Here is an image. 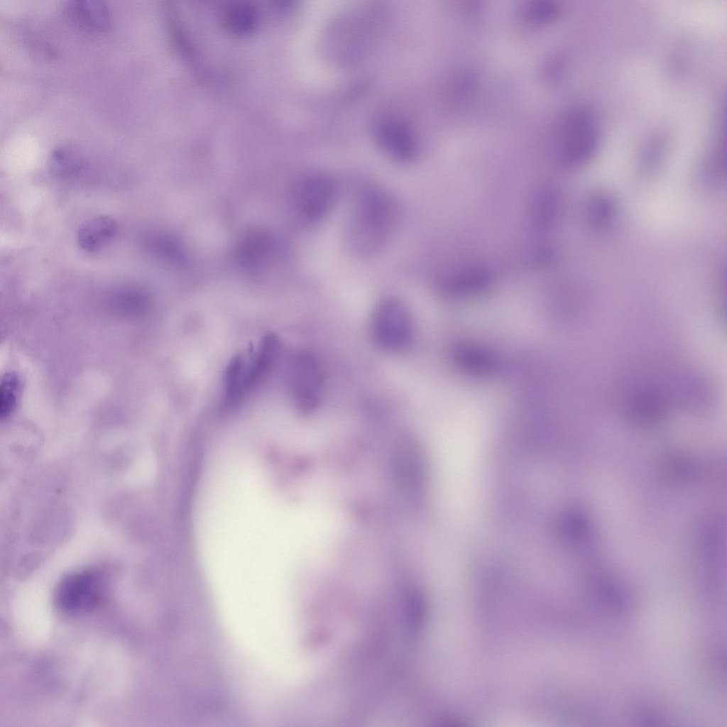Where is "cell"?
Masks as SVG:
<instances>
[{
	"label": "cell",
	"mask_w": 727,
	"mask_h": 727,
	"mask_svg": "<svg viewBox=\"0 0 727 727\" xmlns=\"http://www.w3.org/2000/svg\"><path fill=\"white\" fill-rule=\"evenodd\" d=\"M250 359L244 355L237 356L232 359L226 368L224 396V404L226 408H235L251 389Z\"/></svg>",
	"instance_id": "10"
},
{
	"label": "cell",
	"mask_w": 727,
	"mask_h": 727,
	"mask_svg": "<svg viewBox=\"0 0 727 727\" xmlns=\"http://www.w3.org/2000/svg\"><path fill=\"white\" fill-rule=\"evenodd\" d=\"M558 6L550 1H537L530 4L525 11V16L532 22H546L553 19L558 13Z\"/></svg>",
	"instance_id": "17"
},
{
	"label": "cell",
	"mask_w": 727,
	"mask_h": 727,
	"mask_svg": "<svg viewBox=\"0 0 727 727\" xmlns=\"http://www.w3.org/2000/svg\"><path fill=\"white\" fill-rule=\"evenodd\" d=\"M116 231L117 224L111 217L97 216L84 222L79 227L77 243L86 251H98L109 244Z\"/></svg>",
	"instance_id": "11"
},
{
	"label": "cell",
	"mask_w": 727,
	"mask_h": 727,
	"mask_svg": "<svg viewBox=\"0 0 727 727\" xmlns=\"http://www.w3.org/2000/svg\"><path fill=\"white\" fill-rule=\"evenodd\" d=\"M333 180L321 173L304 177L297 184L295 202L299 213L309 223H317L329 212L336 197Z\"/></svg>",
	"instance_id": "7"
},
{
	"label": "cell",
	"mask_w": 727,
	"mask_h": 727,
	"mask_svg": "<svg viewBox=\"0 0 727 727\" xmlns=\"http://www.w3.org/2000/svg\"><path fill=\"white\" fill-rule=\"evenodd\" d=\"M84 165V157L80 149L72 145L58 146L51 153L48 169L58 179H67L78 174Z\"/></svg>",
	"instance_id": "13"
},
{
	"label": "cell",
	"mask_w": 727,
	"mask_h": 727,
	"mask_svg": "<svg viewBox=\"0 0 727 727\" xmlns=\"http://www.w3.org/2000/svg\"><path fill=\"white\" fill-rule=\"evenodd\" d=\"M105 581L96 570L74 572L58 584L55 595L57 608L63 613L76 616L85 613L102 601Z\"/></svg>",
	"instance_id": "5"
},
{
	"label": "cell",
	"mask_w": 727,
	"mask_h": 727,
	"mask_svg": "<svg viewBox=\"0 0 727 727\" xmlns=\"http://www.w3.org/2000/svg\"><path fill=\"white\" fill-rule=\"evenodd\" d=\"M488 272L482 269H469L459 272L447 280V285L452 289L474 288L483 285L488 280Z\"/></svg>",
	"instance_id": "16"
},
{
	"label": "cell",
	"mask_w": 727,
	"mask_h": 727,
	"mask_svg": "<svg viewBox=\"0 0 727 727\" xmlns=\"http://www.w3.org/2000/svg\"><path fill=\"white\" fill-rule=\"evenodd\" d=\"M67 11L72 21L87 30L102 31L110 23L109 10L102 1L77 0L68 6Z\"/></svg>",
	"instance_id": "12"
},
{
	"label": "cell",
	"mask_w": 727,
	"mask_h": 727,
	"mask_svg": "<svg viewBox=\"0 0 727 727\" xmlns=\"http://www.w3.org/2000/svg\"><path fill=\"white\" fill-rule=\"evenodd\" d=\"M378 131L379 146L389 158L400 163L409 162L415 158L417 145L405 126L396 122H386Z\"/></svg>",
	"instance_id": "9"
},
{
	"label": "cell",
	"mask_w": 727,
	"mask_h": 727,
	"mask_svg": "<svg viewBox=\"0 0 727 727\" xmlns=\"http://www.w3.org/2000/svg\"><path fill=\"white\" fill-rule=\"evenodd\" d=\"M395 201L378 188L364 190L350 218L346 238L353 252L362 256L380 253L390 241L398 223Z\"/></svg>",
	"instance_id": "2"
},
{
	"label": "cell",
	"mask_w": 727,
	"mask_h": 727,
	"mask_svg": "<svg viewBox=\"0 0 727 727\" xmlns=\"http://www.w3.org/2000/svg\"><path fill=\"white\" fill-rule=\"evenodd\" d=\"M642 369L626 378L621 391L622 411L633 422L655 423L672 412L698 408L707 400L706 384L685 369Z\"/></svg>",
	"instance_id": "1"
},
{
	"label": "cell",
	"mask_w": 727,
	"mask_h": 727,
	"mask_svg": "<svg viewBox=\"0 0 727 727\" xmlns=\"http://www.w3.org/2000/svg\"><path fill=\"white\" fill-rule=\"evenodd\" d=\"M370 334L374 344L383 351L407 349L413 337V322L405 304L393 296L381 298L371 316Z\"/></svg>",
	"instance_id": "3"
},
{
	"label": "cell",
	"mask_w": 727,
	"mask_h": 727,
	"mask_svg": "<svg viewBox=\"0 0 727 727\" xmlns=\"http://www.w3.org/2000/svg\"><path fill=\"white\" fill-rule=\"evenodd\" d=\"M412 438L398 441L393 451V469L400 490L412 500H417L422 489L423 463L422 454Z\"/></svg>",
	"instance_id": "8"
},
{
	"label": "cell",
	"mask_w": 727,
	"mask_h": 727,
	"mask_svg": "<svg viewBox=\"0 0 727 727\" xmlns=\"http://www.w3.org/2000/svg\"><path fill=\"white\" fill-rule=\"evenodd\" d=\"M16 379L11 376L6 377L2 382L0 395V414L1 418L9 416L14 409L16 402Z\"/></svg>",
	"instance_id": "18"
},
{
	"label": "cell",
	"mask_w": 727,
	"mask_h": 727,
	"mask_svg": "<svg viewBox=\"0 0 727 727\" xmlns=\"http://www.w3.org/2000/svg\"><path fill=\"white\" fill-rule=\"evenodd\" d=\"M560 136L562 160L569 165L582 164L595 154L598 147V122L588 109L574 108L564 116Z\"/></svg>",
	"instance_id": "4"
},
{
	"label": "cell",
	"mask_w": 727,
	"mask_h": 727,
	"mask_svg": "<svg viewBox=\"0 0 727 727\" xmlns=\"http://www.w3.org/2000/svg\"><path fill=\"white\" fill-rule=\"evenodd\" d=\"M272 248L270 238L263 232L246 234L239 245V258L248 269H258L266 261Z\"/></svg>",
	"instance_id": "14"
},
{
	"label": "cell",
	"mask_w": 727,
	"mask_h": 727,
	"mask_svg": "<svg viewBox=\"0 0 727 727\" xmlns=\"http://www.w3.org/2000/svg\"><path fill=\"white\" fill-rule=\"evenodd\" d=\"M555 208V199L551 191L545 190L541 192L533 206V224L539 229L546 228L551 224Z\"/></svg>",
	"instance_id": "15"
},
{
	"label": "cell",
	"mask_w": 727,
	"mask_h": 727,
	"mask_svg": "<svg viewBox=\"0 0 727 727\" xmlns=\"http://www.w3.org/2000/svg\"><path fill=\"white\" fill-rule=\"evenodd\" d=\"M324 378L322 366L312 354L302 352L293 359L290 374L293 402L302 415L313 413L322 400Z\"/></svg>",
	"instance_id": "6"
}]
</instances>
